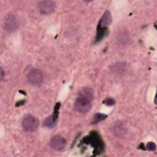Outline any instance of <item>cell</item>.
Listing matches in <instances>:
<instances>
[{"label":"cell","mask_w":157,"mask_h":157,"mask_svg":"<svg viewBox=\"0 0 157 157\" xmlns=\"http://www.w3.org/2000/svg\"><path fill=\"white\" fill-rule=\"evenodd\" d=\"M50 143L53 149L57 151H61L65 147L66 141L64 137L57 135L52 139Z\"/></svg>","instance_id":"cell-7"},{"label":"cell","mask_w":157,"mask_h":157,"mask_svg":"<svg viewBox=\"0 0 157 157\" xmlns=\"http://www.w3.org/2000/svg\"><path fill=\"white\" fill-rule=\"evenodd\" d=\"M146 149L148 151H155L156 150V145L153 142H149L146 145Z\"/></svg>","instance_id":"cell-13"},{"label":"cell","mask_w":157,"mask_h":157,"mask_svg":"<svg viewBox=\"0 0 157 157\" xmlns=\"http://www.w3.org/2000/svg\"><path fill=\"white\" fill-rule=\"evenodd\" d=\"M3 26L4 29L7 31L12 32L15 31L18 26L17 21L15 17L11 14L7 15L4 20Z\"/></svg>","instance_id":"cell-6"},{"label":"cell","mask_w":157,"mask_h":157,"mask_svg":"<svg viewBox=\"0 0 157 157\" xmlns=\"http://www.w3.org/2000/svg\"><path fill=\"white\" fill-rule=\"evenodd\" d=\"M107 117V115L101 113H97L93 117V123H98L99 121L104 120Z\"/></svg>","instance_id":"cell-11"},{"label":"cell","mask_w":157,"mask_h":157,"mask_svg":"<svg viewBox=\"0 0 157 157\" xmlns=\"http://www.w3.org/2000/svg\"><path fill=\"white\" fill-rule=\"evenodd\" d=\"M111 22H112V15L110 12L109 10H107L104 12L101 18L100 19L98 25L101 27L107 28V26L110 25Z\"/></svg>","instance_id":"cell-8"},{"label":"cell","mask_w":157,"mask_h":157,"mask_svg":"<svg viewBox=\"0 0 157 157\" xmlns=\"http://www.w3.org/2000/svg\"><path fill=\"white\" fill-rule=\"evenodd\" d=\"M0 73H1L0 74V75H1V80H2L3 79L4 75V71H3L2 67H1V72H0Z\"/></svg>","instance_id":"cell-15"},{"label":"cell","mask_w":157,"mask_h":157,"mask_svg":"<svg viewBox=\"0 0 157 157\" xmlns=\"http://www.w3.org/2000/svg\"><path fill=\"white\" fill-rule=\"evenodd\" d=\"M74 107L77 112L86 113L91 109V104L90 100L83 97H79L76 99L74 102Z\"/></svg>","instance_id":"cell-3"},{"label":"cell","mask_w":157,"mask_h":157,"mask_svg":"<svg viewBox=\"0 0 157 157\" xmlns=\"http://www.w3.org/2000/svg\"><path fill=\"white\" fill-rule=\"evenodd\" d=\"M107 34V28H104L101 27L98 25L96 36V42H99Z\"/></svg>","instance_id":"cell-10"},{"label":"cell","mask_w":157,"mask_h":157,"mask_svg":"<svg viewBox=\"0 0 157 157\" xmlns=\"http://www.w3.org/2000/svg\"><path fill=\"white\" fill-rule=\"evenodd\" d=\"M88 141L90 142L91 146L94 147L97 151H101L104 148L103 142L99 135L96 132H93L88 137Z\"/></svg>","instance_id":"cell-5"},{"label":"cell","mask_w":157,"mask_h":157,"mask_svg":"<svg viewBox=\"0 0 157 157\" xmlns=\"http://www.w3.org/2000/svg\"><path fill=\"white\" fill-rule=\"evenodd\" d=\"M27 79L29 83L31 85L39 86L43 82V74L38 69H32L28 74Z\"/></svg>","instance_id":"cell-2"},{"label":"cell","mask_w":157,"mask_h":157,"mask_svg":"<svg viewBox=\"0 0 157 157\" xmlns=\"http://www.w3.org/2000/svg\"><path fill=\"white\" fill-rule=\"evenodd\" d=\"M22 126L26 132H33L37 129L39 126V120L34 116L28 114L23 118Z\"/></svg>","instance_id":"cell-1"},{"label":"cell","mask_w":157,"mask_h":157,"mask_svg":"<svg viewBox=\"0 0 157 157\" xmlns=\"http://www.w3.org/2000/svg\"><path fill=\"white\" fill-rule=\"evenodd\" d=\"M38 9L42 14H50L55 10L56 4L53 1H41L37 4Z\"/></svg>","instance_id":"cell-4"},{"label":"cell","mask_w":157,"mask_h":157,"mask_svg":"<svg viewBox=\"0 0 157 157\" xmlns=\"http://www.w3.org/2000/svg\"><path fill=\"white\" fill-rule=\"evenodd\" d=\"M80 95H81L80 97L87 98L89 100H90V99L92 98V93L88 89L83 90L80 93Z\"/></svg>","instance_id":"cell-12"},{"label":"cell","mask_w":157,"mask_h":157,"mask_svg":"<svg viewBox=\"0 0 157 157\" xmlns=\"http://www.w3.org/2000/svg\"><path fill=\"white\" fill-rule=\"evenodd\" d=\"M57 117L54 114L47 117L43 121V126L48 128H52L55 126Z\"/></svg>","instance_id":"cell-9"},{"label":"cell","mask_w":157,"mask_h":157,"mask_svg":"<svg viewBox=\"0 0 157 157\" xmlns=\"http://www.w3.org/2000/svg\"><path fill=\"white\" fill-rule=\"evenodd\" d=\"M104 104H106L107 105H113V104H115V101L111 98H107L104 101Z\"/></svg>","instance_id":"cell-14"}]
</instances>
